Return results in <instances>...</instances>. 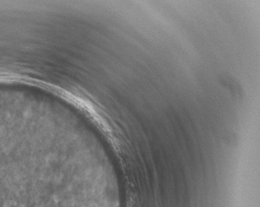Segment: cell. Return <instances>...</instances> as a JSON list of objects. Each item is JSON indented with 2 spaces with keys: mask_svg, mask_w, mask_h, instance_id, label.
<instances>
[{
  "mask_svg": "<svg viewBox=\"0 0 260 207\" xmlns=\"http://www.w3.org/2000/svg\"><path fill=\"white\" fill-rule=\"evenodd\" d=\"M32 164L19 158L0 157V207L42 206Z\"/></svg>",
  "mask_w": 260,
  "mask_h": 207,
  "instance_id": "1",
  "label": "cell"
}]
</instances>
